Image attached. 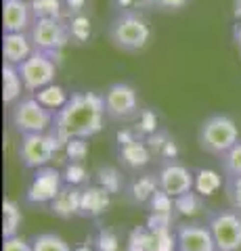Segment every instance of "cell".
I'll list each match as a JSON object with an SVG mask.
<instances>
[{
  "label": "cell",
  "instance_id": "cell-1",
  "mask_svg": "<svg viewBox=\"0 0 241 251\" xmlns=\"http://www.w3.org/2000/svg\"><path fill=\"white\" fill-rule=\"evenodd\" d=\"M103 117H107L103 94L78 92L69 97V100L59 111H55V122H53L51 132L61 143L84 140L101 132Z\"/></svg>",
  "mask_w": 241,
  "mask_h": 251
},
{
  "label": "cell",
  "instance_id": "cell-22",
  "mask_svg": "<svg viewBox=\"0 0 241 251\" xmlns=\"http://www.w3.org/2000/svg\"><path fill=\"white\" fill-rule=\"evenodd\" d=\"M187 2H189V0H153V4L164 11H178V9H183Z\"/></svg>",
  "mask_w": 241,
  "mask_h": 251
},
{
  "label": "cell",
  "instance_id": "cell-12",
  "mask_svg": "<svg viewBox=\"0 0 241 251\" xmlns=\"http://www.w3.org/2000/svg\"><path fill=\"white\" fill-rule=\"evenodd\" d=\"M32 4L27 0H4L2 29L4 34H21L32 27Z\"/></svg>",
  "mask_w": 241,
  "mask_h": 251
},
{
  "label": "cell",
  "instance_id": "cell-11",
  "mask_svg": "<svg viewBox=\"0 0 241 251\" xmlns=\"http://www.w3.org/2000/svg\"><path fill=\"white\" fill-rule=\"evenodd\" d=\"M176 249L178 251H216L208 224H197V222L178 224Z\"/></svg>",
  "mask_w": 241,
  "mask_h": 251
},
{
  "label": "cell",
  "instance_id": "cell-3",
  "mask_svg": "<svg viewBox=\"0 0 241 251\" xmlns=\"http://www.w3.org/2000/svg\"><path fill=\"white\" fill-rule=\"evenodd\" d=\"M149 38H151L149 23L138 13L124 11L109 25V40L120 50H126V52L143 50L147 42H149Z\"/></svg>",
  "mask_w": 241,
  "mask_h": 251
},
{
  "label": "cell",
  "instance_id": "cell-15",
  "mask_svg": "<svg viewBox=\"0 0 241 251\" xmlns=\"http://www.w3.org/2000/svg\"><path fill=\"white\" fill-rule=\"evenodd\" d=\"M59 174L53 170H46V172H40L36 178V184L32 188V193L38 195V199H51L55 197L57 191H59Z\"/></svg>",
  "mask_w": 241,
  "mask_h": 251
},
{
  "label": "cell",
  "instance_id": "cell-10",
  "mask_svg": "<svg viewBox=\"0 0 241 251\" xmlns=\"http://www.w3.org/2000/svg\"><path fill=\"white\" fill-rule=\"evenodd\" d=\"M158 184L161 191H164V195L181 199V197H187V195L193 193L195 178H193V172L189 168L181 166V163H168V166L160 170Z\"/></svg>",
  "mask_w": 241,
  "mask_h": 251
},
{
  "label": "cell",
  "instance_id": "cell-17",
  "mask_svg": "<svg viewBox=\"0 0 241 251\" xmlns=\"http://www.w3.org/2000/svg\"><path fill=\"white\" fill-rule=\"evenodd\" d=\"M34 251H69L65 239H61L55 232H40L32 239Z\"/></svg>",
  "mask_w": 241,
  "mask_h": 251
},
{
  "label": "cell",
  "instance_id": "cell-8",
  "mask_svg": "<svg viewBox=\"0 0 241 251\" xmlns=\"http://www.w3.org/2000/svg\"><path fill=\"white\" fill-rule=\"evenodd\" d=\"M61 140L53 132L44 134H23L19 145V159L26 168L40 170L53 159V155L59 149Z\"/></svg>",
  "mask_w": 241,
  "mask_h": 251
},
{
  "label": "cell",
  "instance_id": "cell-14",
  "mask_svg": "<svg viewBox=\"0 0 241 251\" xmlns=\"http://www.w3.org/2000/svg\"><path fill=\"white\" fill-rule=\"evenodd\" d=\"M21 90H26V86H23L19 69L15 65L4 63L2 65V103L15 105L17 100H21Z\"/></svg>",
  "mask_w": 241,
  "mask_h": 251
},
{
  "label": "cell",
  "instance_id": "cell-21",
  "mask_svg": "<svg viewBox=\"0 0 241 251\" xmlns=\"http://www.w3.org/2000/svg\"><path fill=\"white\" fill-rule=\"evenodd\" d=\"M2 251H34V247H32V241H26V239H21L15 234V237L4 239Z\"/></svg>",
  "mask_w": 241,
  "mask_h": 251
},
{
  "label": "cell",
  "instance_id": "cell-20",
  "mask_svg": "<svg viewBox=\"0 0 241 251\" xmlns=\"http://www.w3.org/2000/svg\"><path fill=\"white\" fill-rule=\"evenodd\" d=\"M224 195H227L229 207L241 214V176L224 178Z\"/></svg>",
  "mask_w": 241,
  "mask_h": 251
},
{
  "label": "cell",
  "instance_id": "cell-18",
  "mask_svg": "<svg viewBox=\"0 0 241 251\" xmlns=\"http://www.w3.org/2000/svg\"><path fill=\"white\" fill-rule=\"evenodd\" d=\"M36 99L40 100L44 107L53 109V111H59V109L69 100V97L65 94V90L61 88V86H49V88H44V90L38 92Z\"/></svg>",
  "mask_w": 241,
  "mask_h": 251
},
{
  "label": "cell",
  "instance_id": "cell-19",
  "mask_svg": "<svg viewBox=\"0 0 241 251\" xmlns=\"http://www.w3.org/2000/svg\"><path fill=\"white\" fill-rule=\"evenodd\" d=\"M2 214H4V226H2L4 239L15 237V234H17V226H19V222H21V214H19L17 205H15L13 201H4Z\"/></svg>",
  "mask_w": 241,
  "mask_h": 251
},
{
  "label": "cell",
  "instance_id": "cell-5",
  "mask_svg": "<svg viewBox=\"0 0 241 251\" xmlns=\"http://www.w3.org/2000/svg\"><path fill=\"white\" fill-rule=\"evenodd\" d=\"M208 228L212 232L216 251L241 249V214L235 209H216L208 216Z\"/></svg>",
  "mask_w": 241,
  "mask_h": 251
},
{
  "label": "cell",
  "instance_id": "cell-6",
  "mask_svg": "<svg viewBox=\"0 0 241 251\" xmlns=\"http://www.w3.org/2000/svg\"><path fill=\"white\" fill-rule=\"evenodd\" d=\"M27 34L34 50L51 54V57H55L67 42V29L59 17H36Z\"/></svg>",
  "mask_w": 241,
  "mask_h": 251
},
{
  "label": "cell",
  "instance_id": "cell-13",
  "mask_svg": "<svg viewBox=\"0 0 241 251\" xmlns=\"http://www.w3.org/2000/svg\"><path fill=\"white\" fill-rule=\"evenodd\" d=\"M32 52H34V46H32V40H29L27 31H21V34H2L4 63L19 67Z\"/></svg>",
  "mask_w": 241,
  "mask_h": 251
},
{
  "label": "cell",
  "instance_id": "cell-4",
  "mask_svg": "<svg viewBox=\"0 0 241 251\" xmlns=\"http://www.w3.org/2000/svg\"><path fill=\"white\" fill-rule=\"evenodd\" d=\"M53 122H55V111L44 107L36 97L21 99L11 109V126L21 136L51 132Z\"/></svg>",
  "mask_w": 241,
  "mask_h": 251
},
{
  "label": "cell",
  "instance_id": "cell-16",
  "mask_svg": "<svg viewBox=\"0 0 241 251\" xmlns=\"http://www.w3.org/2000/svg\"><path fill=\"white\" fill-rule=\"evenodd\" d=\"M220 166H222V172H224V178L241 176V140L233 145L229 151L220 157Z\"/></svg>",
  "mask_w": 241,
  "mask_h": 251
},
{
  "label": "cell",
  "instance_id": "cell-2",
  "mask_svg": "<svg viewBox=\"0 0 241 251\" xmlns=\"http://www.w3.org/2000/svg\"><path fill=\"white\" fill-rule=\"evenodd\" d=\"M241 138H239V128L235 120L222 113L206 117L197 130V143L201 147V151H206L214 157H222Z\"/></svg>",
  "mask_w": 241,
  "mask_h": 251
},
{
  "label": "cell",
  "instance_id": "cell-9",
  "mask_svg": "<svg viewBox=\"0 0 241 251\" xmlns=\"http://www.w3.org/2000/svg\"><path fill=\"white\" fill-rule=\"evenodd\" d=\"M105 115L109 120H128L138 111V97L136 90L126 82H115L103 92Z\"/></svg>",
  "mask_w": 241,
  "mask_h": 251
},
{
  "label": "cell",
  "instance_id": "cell-7",
  "mask_svg": "<svg viewBox=\"0 0 241 251\" xmlns=\"http://www.w3.org/2000/svg\"><path fill=\"white\" fill-rule=\"evenodd\" d=\"M53 59L55 57H51V54L34 50L17 67L21 80H23V86H26L27 92H40L44 88H49V86H53L55 75H57V65H55Z\"/></svg>",
  "mask_w": 241,
  "mask_h": 251
}]
</instances>
